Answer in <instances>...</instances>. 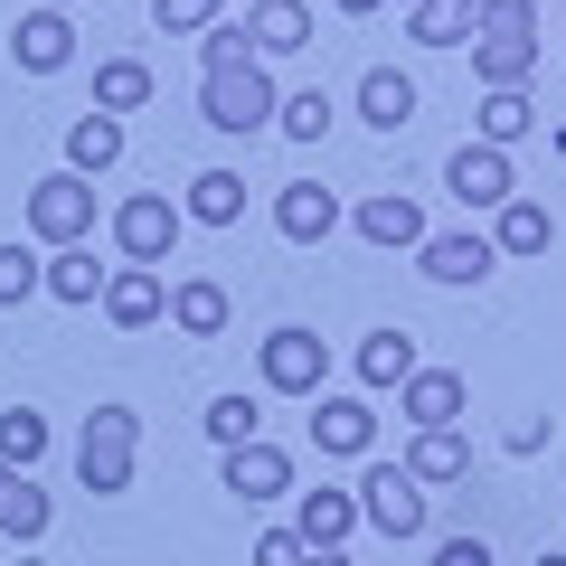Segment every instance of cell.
<instances>
[{"mask_svg":"<svg viewBox=\"0 0 566 566\" xmlns=\"http://www.w3.org/2000/svg\"><path fill=\"white\" fill-rule=\"evenodd\" d=\"M133 463H142V416L133 406H95L76 434V482L95 501H114V491H133Z\"/></svg>","mask_w":566,"mask_h":566,"instance_id":"6da1fadb","label":"cell"},{"mask_svg":"<svg viewBox=\"0 0 566 566\" xmlns=\"http://www.w3.org/2000/svg\"><path fill=\"white\" fill-rule=\"evenodd\" d=\"M274 76H264V57H245V66H218V76H199V114L218 123V133H264L274 123Z\"/></svg>","mask_w":566,"mask_h":566,"instance_id":"7a4b0ae2","label":"cell"},{"mask_svg":"<svg viewBox=\"0 0 566 566\" xmlns=\"http://www.w3.org/2000/svg\"><path fill=\"white\" fill-rule=\"evenodd\" d=\"M180 199H170V189H133V199L114 208V245H123V264H151V274H161L170 255H180Z\"/></svg>","mask_w":566,"mask_h":566,"instance_id":"3957f363","label":"cell"},{"mask_svg":"<svg viewBox=\"0 0 566 566\" xmlns=\"http://www.w3.org/2000/svg\"><path fill=\"white\" fill-rule=\"evenodd\" d=\"M29 237L57 255V245H85L95 237V180H76V170H48L39 189H29Z\"/></svg>","mask_w":566,"mask_h":566,"instance_id":"277c9868","label":"cell"},{"mask_svg":"<svg viewBox=\"0 0 566 566\" xmlns=\"http://www.w3.org/2000/svg\"><path fill=\"white\" fill-rule=\"evenodd\" d=\"M255 368H264V387H274V397H322L331 340H322V331H303V322H283V331H264Z\"/></svg>","mask_w":566,"mask_h":566,"instance_id":"5b68a950","label":"cell"},{"mask_svg":"<svg viewBox=\"0 0 566 566\" xmlns=\"http://www.w3.org/2000/svg\"><path fill=\"white\" fill-rule=\"evenodd\" d=\"M359 520L387 528V538H416V528H424V482L406 463H368L359 472Z\"/></svg>","mask_w":566,"mask_h":566,"instance_id":"8992f818","label":"cell"},{"mask_svg":"<svg viewBox=\"0 0 566 566\" xmlns=\"http://www.w3.org/2000/svg\"><path fill=\"white\" fill-rule=\"evenodd\" d=\"M444 189L463 208H501V199H520V180H510V151H491V142H463L444 161Z\"/></svg>","mask_w":566,"mask_h":566,"instance_id":"52a82bcc","label":"cell"},{"mask_svg":"<svg viewBox=\"0 0 566 566\" xmlns=\"http://www.w3.org/2000/svg\"><path fill=\"white\" fill-rule=\"evenodd\" d=\"M170 312V283L151 274V264H114V274H104V322L114 331H151Z\"/></svg>","mask_w":566,"mask_h":566,"instance_id":"ba28073f","label":"cell"},{"mask_svg":"<svg viewBox=\"0 0 566 566\" xmlns=\"http://www.w3.org/2000/svg\"><path fill=\"white\" fill-rule=\"evenodd\" d=\"M10 57H20L29 76H57V66H76V20H66V10H20V29H10Z\"/></svg>","mask_w":566,"mask_h":566,"instance_id":"9c48e42d","label":"cell"},{"mask_svg":"<svg viewBox=\"0 0 566 566\" xmlns=\"http://www.w3.org/2000/svg\"><path fill=\"white\" fill-rule=\"evenodd\" d=\"M397 416L416 424V434H434V424H463V378H453V368H416V378L397 387Z\"/></svg>","mask_w":566,"mask_h":566,"instance_id":"30bf717a","label":"cell"},{"mask_svg":"<svg viewBox=\"0 0 566 566\" xmlns=\"http://www.w3.org/2000/svg\"><path fill=\"white\" fill-rule=\"evenodd\" d=\"M227 491H237V501H283V491H293V453L283 444H237L227 453Z\"/></svg>","mask_w":566,"mask_h":566,"instance_id":"8fae6325","label":"cell"},{"mask_svg":"<svg viewBox=\"0 0 566 566\" xmlns=\"http://www.w3.org/2000/svg\"><path fill=\"white\" fill-rule=\"evenodd\" d=\"M245 48H255V57H303L312 48V10L303 0H255V10H245Z\"/></svg>","mask_w":566,"mask_h":566,"instance_id":"7c38bea8","label":"cell"},{"mask_svg":"<svg viewBox=\"0 0 566 566\" xmlns=\"http://www.w3.org/2000/svg\"><path fill=\"white\" fill-rule=\"evenodd\" d=\"M312 444H322V453H368V444H378L368 397H312Z\"/></svg>","mask_w":566,"mask_h":566,"instance_id":"4fadbf2b","label":"cell"},{"mask_svg":"<svg viewBox=\"0 0 566 566\" xmlns=\"http://www.w3.org/2000/svg\"><path fill=\"white\" fill-rule=\"evenodd\" d=\"M48 520H57V501L39 491V472H10L0 463V538H48Z\"/></svg>","mask_w":566,"mask_h":566,"instance_id":"5bb4252c","label":"cell"},{"mask_svg":"<svg viewBox=\"0 0 566 566\" xmlns=\"http://www.w3.org/2000/svg\"><path fill=\"white\" fill-rule=\"evenodd\" d=\"M227 312H237V303H227V283H218V274H180V283H170V322H180L189 340H218Z\"/></svg>","mask_w":566,"mask_h":566,"instance_id":"9a60e30c","label":"cell"},{"mask_svg":"<svg viewBox=\"0 0 566 566\" xmlns=\"http://www.w3.org/2000/svg\"><path fill=\"white\" fill-rule=\"evenodd\" d=\"M274 227H283V237H293V245H322L331 227H340V199H331L322 180H293V189H283V199H274Z\"/></svg>","mask_w":566,"mask_h":566,"instance_id":"2e32d148","label":"cell"},{"mask_svg":"<svg viewBox=\"0 0 566 566\" xmlns=\"http://www.w3.org/2000/svg\"><path fill=\"white\" fill-rule=\"evenodd\" d=\"M557 245V218L538 199H501L491 208V255H547Z\"/></svg>","mask_w":566,"mask_h":566,"instance_id":"e0dca14e","label":"cell"},{"mask_svg":"<svg viewBox=\"0 0 566 566\" xmlns=\"http://www.w3.org/2000/svg\"><path fill=\"white\" fill-rule=\"evenodd\" d=\"M349 528H359V491H303V510H293L303 547H349Z\"/></svg>","mask_w":566,"mask_h":566,"instance_id":"ac0fdd59","label":"cell"},{"mask_svg":"<svg viewBox=\"0 0 566 566\" xmlns=\"http://www.w3.org/2000/svg\"><path fill=\"white\" fill-rule=\"evenodd\" d=\"M416 264H424L434 283H482L501 255H491V237H424V245H416Z\"/></svg>","mask_w":566,"mask_h":566,"instance_id":"d6986e66","label":"cell"},{"mask_svg":"<svg viewBox=\"0 0 566 566\" xmlns=\"http://www.w3.org/2000/svg\"><path fill=\"white\" fill-rule=\"evenodd\" d=\"M359 237L368 245H424V208L406 189H378V199H359Z\"/></svg>","mask_w":566,"mask_h":566,"instance_id":"ffe728a7","label":"cell"},{"mask_svg":"<svg viewBox=\"0 0 566 566\" xmlns=\"http://www.w3.org/2000/svg\"><path fill=\"white\" fill-rule=\"evenodd\" d=\"M123 161V123L114 114H76L66 123V170H76V180H95V170H114Z\"/></svg>","mask_w":566,"mask_h":566,"instance_id":"44dd1931","label":"cell"},{"mask_svg":"<svg viewBox=\"0 0 566 566\" xmlns=\"http://www.w3.org/2000/svg\"><path fill=\"white\" fill-rule=\"evenodd\" d=\"M359 114L378 123V133H406V123H416V76H397V66H368V76H359Z\"/></svg>","mask_w":566,"mask_h":566,"instance_id":"7402d4cb","label":"cell"},{"mask_svg":"<svg viewBox=\"0 0 566 566\" xmlns=\"http://www.w3.org/2000/svg\"><path fill=\"white\" fill-rule=\"evenodd\" d=\"M406 39L416 48H472V0H406Z\"/></svg>","mask_w":566,"mask_h":566,"instance_id":"603a6c76","label":"cell"},{"mask_svg":"<svg viewBox=\"0 0 566 566\" xmlns=\"http://www.w3.org/2000/svg\"><path fill=\"white\" fill-rule=\"evenodd\" d=\"M39 293H57V303H104V264L85 255V245H57V255L39 264Z\"/></svg>","mask_w":566,"mask_h":566,"instance_id":"cb8c5ba5","label":"cell"},{"mask_svg":"<svg viewBox=\"0 0 566 566\" xmlns=\"http://www.w3.org/2000/svg\"><path fill=\"white\" fill-rule=\"evenodd\" d=\"M472 76H482V95L491 85H528L538 76V39H472Z\"/></svg>","mask_w":566,"mask_h":566,"instance_id":"d4e9b609","label":"cell"},{"mask_svg":"<svg viewBox=\"0 0 566 566\" xmlns=\"http://www.w3.org/2000/svg\"><path fill=\"white\" fill-rule=\"evenodd\" d=\"M142 104H151V66H142V57H104L95 66V114H142Z\"/></svg>","mask_w":566,"mask_h":566,"instance_id":"484cf974","label":"cell"},{"mask_svg":"<svg viewBox=\"0 0 566 566\" xmlns=\"http://www.w3.org/2000/svg\"><path fill=\"white\" fill-rule=\"evenodd\" d=\"M528 123H538V104H528V85H491V95H482V133H472V142H491V151H510V142H528Z\"/></svg>","mask_w":566,"mask_h":566,"instance_id":"4316f807","label":"cell"},{"mask_svg":"<svg viewBox=\"0 0 566 566\" xmlns=\"http://www.w3.org/2000/svg\"><path fill=\"white\" fill-rule=\"evenodd\" d=\"M180 218L237 227V218H245V180H237V170H199V180H189V199H180Z\"/></svg>","mask_w":566,"mask_h":566,"instance_id":"83f0119b","label":"cell"},{"mask_svg":"<svg viewBox=\"0 0 566 566\" xmlns=\"http://www.w3.org/2000/svg\"><path fill=\"white\" fill-rule=\"evenodd\" d=\"M416 378V340L406 331H368L359 340V387H406Z\"/></svg>","mask_w":566,"mask_h":566,"instance_id":"f1b7e54d","label":"cell"},{"mask_svg":"<svg viewBox=\"0 0 566 566\" xmlns=\"http://www.w3.org/2000/svg\"><path fill=\"white\" fill-rule=\"evenodd\" d=\"M406 472H416V482H463V472H472V444L453 434V424H434V434H416Z\"/></svg>","mask_w":566,"mask_h":566,"instance_id":"f546056e","label":"cell"},{"mask_svg":"<svg viewBox=\"0 0 566 566\" xmlns=\"http://www.w3.org/2000/svg\"><path fill=\"white\" fill-rule=\"evenodd\" d=\"M0 463H10V472H39L48 463V416H39V406H10V416H0Z\"/></svg>","mask_w":566,"mask_h":566,"instance_id":"4dcf8cb0","label":"cell"},{"mask_svg":"<svg viewBox=\"0 0 566 566\" xmlns=\"http://www.w3.org/2000/svg\"><path fill=\"white\" fill-rule=\"evenodd\" d=\"M255 434H264V406L255 397H218V406H208V444H218V453L255 444Z\"/></svg>","mask_w":566,"mask_h":566,"instance_id":"1f68e13d","label":"cell"},{"mask_svg":"<svg viewBox=\"0 0 566 566\" xmlns=\"http://www.w3.org/2000/svg\"><path fill=\"white\" fill-rule=\"evenodd\" d=\"M472 39H538V0H472Z\"/></svg>","mask_w":566,"mask_h":566,"instance_id":"d6a6232c","label":"cell"},{"mask_svg":"<svg viewBox=\"0 0 566 566\" xmlns=\"http://www.w3.org/2000/svg\"><path fill=\"white\" fill-rule=\"evenodd\" d=\"M227 20V0H151V29L161 39H208Z\"/></svg>","mask_w":566,"mask_h":566,"instance_id":"836d02e7","label":"cell"},{"mask_svg":"<svg viewBox=\"0 0 566 566\" xmlns=\"http://www.w3.org/2000/svg\"><path fill=\"white\" fill-rule=\"evenodd\" d=\"M274 133H293V142H322V133H331V95H322V85L283 95V104H274Z\"/></svg>","mask_w":566,"mask_h":566,"instance_id":"e575fe53","label":"cell"},{"mask_svg":"<svg viewBox=\"0 0 566 566\" xmlns=\"http://www.w3.org/2000/svg\"><path fill=\"white\" fill-rule=\"evenodd\" d=\"M39 264L48 255H29V245H0V312H20L29 293H39Z\"/></svg>","mask_w":566,"mask_h":566,"instance_id":"d590c367","label":"cell"},{"mask_svg":"<svg viewBox=\"0 0 566 566\" xmlns=\"http://www.w3.org/2000/svg\"><path fill=\"white\" fill-rule=\"evenodd\" d=\"M245 57H255V48H245V20H218V29L199 39V76H218V66H245Z\"/></svg>","mask_w":566,"mask_h":566,"instance_id":"8d00e7d4","label":"cell"},{"mask_svg":"<svg viewBox=\"0 0 566 566\" xmlns=\"http://www.w3.org/2000/svg\"><path fill=\"white\" fill-rule=\"evenodd\" d=\"M303 557H312V547L293 538V528H264V538H255V566H303Z\"/></svg>","mask_w":566,"mask_h":566,"instance_id":"74e56055","label":"cell"},{"mask_svg":"<svg viewBox=\"0 0 566 566\" xmlns=\"http://www.w3.org/2000/svg\"><path fill=\"white\" fill-rule=\"evenodd\" d=\"M424 566H491V547H482V538H444Z\"/></svg>","mask_w":566,"mask_h":566,"instance_id":"f35d334b","label":"cell"},{"mask_svg":"<svg viewBox=\"0 0 566 566\" xmlns=\"http://www.w3.org/2000/svg\"><path fill=\"white\" fill-rule=\"evenodd\" d=\"M331 10H340V20H368V10H387V0H331Z\"/></svg>","mask_w":566,"mask_h":566,"instance_id":"ab89813d","label":"cell"},{"mask_svg":"<svg viewBox=\"0 0 566 566\" xmlns=\"http://www.w3.org/2000/svg\"><path fill=\"white\" fill-rule=\"evenodd\" d=\"M303 566H349V547H312V557Z\"/></svg>","mask_w":566,"mask_h":566,"instance_id":"60d3db41","label":"cell"},{"mask_svg":"<svg viewBox=\"0 0 566 566\" xmlns=\"http://www.w3.org/2000/svg\"><path fill=\"white\" fill-rule=\"evenodd\" d=\"M538 566H566V547H538Z\"/></svg>","mask_w":566,"mask_h":566,"instance_id":"b9f144b4","label":"cell"},{"mask_svg":"<svg viewBox=\"0 0 566 566\" xmlns=\"http://www.w3.org/2000/svg\"><path fill=\"white\" fill-rule=\"evenodd\" d=\"M39 10H66V0H39Z\"/></svg>","mask_w":566,"mask_h":566,"instance_id":"7bdbcfd3","label":"cell"},{"mask_svg":"<svg viewBox=\"0 0 566 566\" xmlns=\"http://www.w3.org/2000/svg\"><path fill=\"white\" fill-rule=\"evenodd\" d=\"M20 566H48V557H20Z\"/></svg>","mask_w":566,"mask_h":566,"instance_id":"ee69618b","label":"cell"}]
</instances>
